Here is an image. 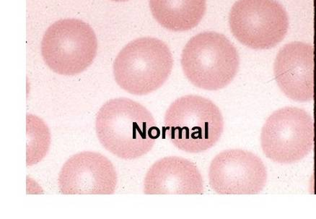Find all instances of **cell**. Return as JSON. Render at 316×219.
Here are the masks:
<instances>
[{
	"label": "cell",
	"instance_id": "cell-2",
	"mask_svg": "<svg viewBox=\"0 0 316 219\" xmlns=\"http://www.w3.org/2000/svg\"><path fill=\"white\" fill-rule=\"evenodd\" d=\"M165 128L170 140L187 153H201L220 138L224 120L220 110L204 97L188 95L176 99L165 113Z\"/></svg>",
	"mask_w": 316,
	"mask_h": 219
},
{
	"label": "cell",
	"instance_id": "cell-14",
	"mask_svg": "<svg viewBox=\"0 0 316 219\" xmlns=\"http://www.w3.org/2000/svg\"><path fill=\"white\" fill-rule=\"evenodd\" d=\"M112 1H128V0H112Z\"/></svg>",
	"mask_w": 316,
	"mask_h": 219
},
{
	"label": "cell",
	"instance_id": "cell-8",
	"mask_svg": "<svg viewBox=\"0 0 316 219\" xmlns=\"http://www.w3.org/2000/svg\"><path fill=\"white\" fill-rule=\"evenodd\" d=\"M210 187L220 195H255L267 180L265 165L258 156L241 149L221 152L209 166Z\"/></svg>",
	"mask_w": 316,
	"mask_h": 219
},
{
	"label": "cell",
	"instance_id": "cell-3",
	"mask_svg": "<svg viewBox=\"0 0 316 219\" xmlns=\"http://www.w3.org/2000/svg\"><path fill=\"white\" fill-rule=\"evenodd\" d=\"M173 65L168 46L151 37L137 38L119 53L113 64L118 85L133 95L156 91L168 80Z\"/></svg>",
	"mask_w": 316,
	"mask_h": 219
},
{
	"label": "cell",
	"instance_id": "cell-9",
	"mask_svg": "<svg viewBox=\"0 0 316 219\" xmlns=\"http://www.w3.org/2000/svg\"><path fill=\"white\" fill-rule=\"evenodd\" d=\"M117 173L111 161L99 153L83 151L63 164L58 179L63 195H112Z\"/></svg>",
	"mask_w": 316,
	"mask_h": 219
},
{
	"label": "cell",
	"instance_id": "cell-5",
	"mask_svg": "<svg viewBox=\"0 0 316 219\" xmlns=\"http://www.w3.org/2000/svg\"><path fill=\"white\" fill-rule=\"evenodd\" d=\"M97 41L92 28L78 19H63L51 25L41 42V54L54 72L72 75L85 71L97 54Z\"/></svg>",
	"mask_w": 316,
	"mask_h": 219
},
{
	"label": "cell",
	"instance_id": "cell-6",
	"mask_svg": "<svg viewBox=\"0 0 316 219\" xmlns=\"http://www.w3.org/2000/svg\"><path fill=\"white\" fill-rule=\"evenodd\" d=\"M315 126L312 116L297 107L273 112L261 130V144L267 158L279 164L300 161L312 150Z\"/></svg>",
	"mask_w": 316,
	"mask_h": 219
},
{
	"label": "cell",
	"instance_id": "cell-11",
	"mask_svg": "<svg viewBox=\"0 0 316 219\" xmlns=\"http://www.w3.org/2000/svg\"><path fill=\"white\" fill-rule=\"evenodd\" d=\"M146 195H201L204 192L201 174L185 158L165 157L156 161L146 174Z\"/></svg>",
	"mask_w": 316,
	"mask_h": 219
},
{
	"label": "cell",
	"instance_id": "cell-13",
	"mask_svg": "<svg viewBox=\"0 0 316 219\" xmlns=\"http://www.w3.org/2000/svg\"><path fill=\"white\" fill-rule=\"evenodd\" d=\"M26 165L31 166L41 162L46 156L51 145V133L44 121L31 114L26 116Z\"/></svg>",
	"mask_w": 316,
	"mask_h": 219
},
{
	"label": "cell",
	"instance_id": "cell-4",
	"mask_svg": "<svg viewBox=\"0 0 316 219\" xmlns=\"http://www.w3.org/2000/svg\"><path fill=\"white\" fill-rule=\"evenodd\" d=\"M181 64L193 85L217 91L234 79L240 58L235 47L224 35L204 32L192 37L187 43L181 56Z\"/></svg>",
	"mask_w": 316,
	"mask_h": 219
},
{
	"label": "cell",
	"instance_id": "cell-1",
	"mask_svg": "<svg viewBox=\"0 0 316 219\" xmlns=\"http://www.w3.org/2000/svg\"><path fill=\"white\" fill-rule=\"evenodd\" d=\"M95 127L103 147L126 160L147 154L160 135L150 111L127 98L110 99L105 103L97 114Z\"/></svg>",
	"mask_w": 316,
	"mask_h": 219
},
{
	"label": "cell",
	"instance_id": "cell-7",
	"mask_svg": "<svg viewBox=\"0 0 316 219\" xmlns=\"http://www.w3.org/2000/svg\"><path fill=\"white\" fill-rule=\"evenodd\" d=\"M231 31L241 44L253 49H268L281 42L289 20L276 0H238L230 14Z\"/></svg>",
	"mask_w": 316,
	"mask_h": 219
},
{
	"label": "cell",
	"instance_id": "cell-10",
	"mask_svg": "<svg viewBox=\"0 0 316 219\" xmlns=\"http://www.w3.org/2000/svg\"><path fill=\"white\" fill-rule=\"evenodd\" d=\"M276 81L289 98L308 102L314 96V47L300 41L286 44L276 57Z\"/></svg>",
	"mask_w": 316,
	"mask_h": 219
},
{
	"label": "cell",
	"instance_id": "cell-12",
	"mask_svg": "<svg viewBox=\"0 0 316 219\" xmlns=\"http://www.w3.org/2000/svg\"><path fill=\"white\" fill-rule=\"evenodd\" d=\"M152 14L165 28L186 31L196 27L206 12V0H150Z\"/></svg>",
	"mask_w": 316,
	"mask_h": 219
}]
</instances>
